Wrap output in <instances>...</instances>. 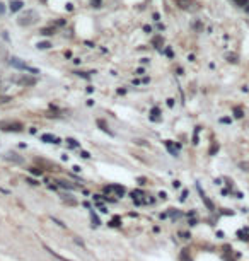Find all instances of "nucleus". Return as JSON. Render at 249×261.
Masks as SVG:
<instances>
[{"mask_svg": "<svg viewBox=\"0 0 249 261\" xmlns=\"http://www.w3.org/2000/svg\"><path fill=\"white\" fill-rule=\"evenodd\" d=\"M92 5L94 7H101V0H92Z\"/></svg>", "mask_w": 249, "mask_h": 261, "instance_id": "nucleus-20", "label": "nucleus"}, {"mask_svg": "<svg viewBox=\"0 0 249 261\" xmlns=\"http://www.w3.org/2000/svg\"><path fill=\"white\" fill-rule=\"evenodd\" d=\"M142 74H143V69H142V67H140V69H137V75H142Z\"/></svg>", "mask_w": 249, "mask_h": 261, "instance_id": "nucleus-22", "label": "nucleus"}, {"mask_svg": "<svg viewBox=\"0 0 249 261\" xmlns=\"http://www.w3.org/2000/svg\"><path fill=\"white\" fill-rule=\"evenodd\" d=\"M31 172H33V174H36V176H41V174H43L41 169H36V167H31Z\"/></svg>", "mask_w": 249, "mask_h": 261, "instance_id": "nucleus-16", "label": "nucleus"}, {"mask_svg": "<svg viewBox=\"0 0 249 261\" xmlns=\"http://www.w3.org/2000/svg\"><path fill=\"white\" fill-rule=\"evenodd\" d=\"M19 84H22V85H34L36 79L34 77H22V79H19Z\"/></svg>", "mask_w": 249, "mask_h": 261, "instance_id": "nucleus-8", "label": "nucleus"}, {"mask_svg": "<svg viewBox=\"0 0 249 261\" xmlns=\"http://www.w3.org/2000/svg\"><path fill=\"white\" fill-rule=\"evenodd\" d=\"M41 140L43 142H46V144H60V140H58L56 137H53V135H50V133L41 135Z\"/></svg>", "mask_w": 249, "mask_h": 261, "instance_id": "nucleus-5", "label": "nucleus"}, {"mask_svg": "<svg viewBox=\"0 0 249 261\" xmlns=\"http://www.w3.org/2000/svg\"><path fill=\"white\" fill-rule=\"evenodd\" d=\"M53 33H55V29H51V28L41 29V34H44V36H50V34H53Z\"/></svg>", "mask_w": 249, "mask_h": 261, "instance_id": "nucleus-12", "label": "nucleus"}, {"mask_svg": "<svg viewBox=\"0 0 249 261\" xmlns=\"http://www.w3.org/2000/svg\"><path fill=\"white\" fill-rule=\"evenodd\" d=\"M5 12V9H4V4H0V14H4Z\"/></svg>", "mask_w": 249, "mask_h": 261, "instance_id": "nucleus-23", "label": "nucleus"}, {"mask_svg": "<svg viewBox=\"0 0 249 261\" xmlns=\"http://www.w3.org/2000/svg\"><path fill=\"white\" fill-rule=\"evenodd\" d=\"M24 7V4H22L21 0H12L10 2V12H17V10H21Z\"/></svg>", "mask_w": 249, "mask_h": 261, "instance_id": "nucleus-7", "label": "nucleus"}, {"mask_svg": "<svg viewBox=\"0 0 249 261\" xmlns=\"http://www.w3.org/2000/svg\"><path fill=\"white\" fill-rule=\"evenodd\" d=\"M154 44H157V48L160 50V46H162V39H160V38H154Z\"/></svg>", "mask_w": 249, "mask_h": 261, "instance_id": "nucleus-15", "label": "nucleus"}, {"mask_svg": "<svg viewBox=\"0 0 249 261\" xmlns=\"http://www.w3.org/2000/svg\"><path fill=\"white\" fill-rule=\"evenodd\" d=\"M235 118H242V109H234Z\"/></svg>", "mask_w": 249, "mask_h": 261, "instance_id": "nucleus-18", "label": "nucleus"}, {"mask_svg": "<svg viewBox=\"0 0 249 261\" xmlns=\"http://www.w3.org/2000/svg\"><path fill=\"white\" fill-rule=\"evenodd\" d=\"M106 191H114L118 196H123V195H124V188H123V186H119V184H111V186H108V188H106Z\"/></svg>", "mask_w": 249, "mask_h": 261, "instance_id": "nucleus-4", "label": "nucleus"}, {"mask_svg": "<svg viewBox=\"0 0 249 261\" xmlns=\"http://www.w3.org/2000/svg\"><path fill=\"white\" fill-rule=\"evenodd\" d=\"M80 155H82L84 159H89V157H90V155H89V152H85V150H82V152H80Z\"/></svg>", "mask_w": 249, "mask_h": 261, "instance_id": "nucleus-19", "label": "nucleus"}, {"mask_svg": "<svg viewBox=\"0 0 249 261\" xmlns=\"http://www.w3.org/2000/svg\"><path fill=\"white\" fill-rule=\"evenodd\" d=\"M67 144H68L70 147H80V144H79L77 140H74V138H67Z\"/></svg>", "mask_w": 249, "mask_h": 261, "instance_id": "nucleus-13", "label": "nucleus"}, {"mask_svg": "<svg viewBox=\"0 0 249 261\" xmlns=\"http://www.w3.org/2000/svg\"><path fill=\"white\" fill-rule=\"evenodd\" d=\"M239 165L242 167V171H248L249 172V162H241Z\"/></svg>", "mask_w": 249, "mask_h": 261, "instance_id": "nucleus-17", "label": "nucleus"}, {"mask_svg": "<svg viewBox=\"0 0 249 261\" xmlns=\"http://www.w3.org/2000/svg\"><path fill=\"white\" fill-rule=\"evenodd\" d=\"M237 5H241V7H246L248 5V0H234Z\"/></svg>", "mask_w": 249, "mask_h": 261, "instance_id": "nucleus-14", "label": "nucleus"}, {"mask_svg": "<svg viewBox=\"0 0 249 261\" xmlns=\"http://www.w3.org/2000/svg\"><path fill=\"white\" fill-rule=\"evenodd\" d=\"M9 63H10L14 69H17V70H26V72H31V74H39V70L38 69H33V67L26 65V63L22 62L21 58H17V56H12V58L9 60Z\"/></svg>", "mask_w": 249, "mask_h": 261, "instance_id": "nucleus-1", "label": "nucleus"}, {"mask_svg": "<svg viewBox=\"0 0 249 261\" xmlns=\"http://www.w3.org/2000/svg\"><path fill=\"white\" fill-rule=\"evenodd\" d=\"M143 31H145V33H150V31H152V28H149V26H145V28H143Z\"/></svg>", "mask_w": 249, "mask_h": 261, "instance_id": "nucleus-24", "label": "nucleus"}, {"mask_svg": "<svg viewBox=\"0 0 249 261\" xmlns=\"http://www.w3.org/2000/svg\"><path fill=\"white\" fill-rule=\"evenodd\" d=\"M51 44L48 41H43V43H38V50H48Z\"/></svg>", "mask_w": 249, "mask_h": 261, "instance_id": "nucleus-11", "label": "nucleus"}, {"mask_svg": "<svg viewBox=\"0 0 249 261\" xmlns=\"http://www.w3.org/2000/svg\"><path fill=\"white\" fill-rule=\"evenodd\" d=\"M167 106H169V108H173V106H174V99H167Z\"/></svg>", "mask_w": 249, "mask_h": 261, "instance_id": "nucleus-21", "label": "nucleus"}, {"mask_svg": "<svg viewBox=\"0 0 249 261\" xmlns=\"http://www.w3.org/2000/svg\"><path fill=\"white\" fill-rule=\"evenodd\" d=\"M166 147H167V149H169V152H171L173 155H178V150H176V149H174L173 145H171V142H169V140H167V142H166Z\"/></svg>", "mask_w": 249, "mask_h": 261, "instance_id": "nucleus-10", "label": "nucleus"}, {"mask_svg": "<svg viewBox=\"0 0 249 261\" xmlns=\"http://www.w3.org/2000/svg\"><path fill=\"white\" fill-rule=\"evenodd\" d=\"M176 4H178V7L184 9V10H189L191 5H193V0H176Z\"/></svg>", "mask_w": 249, "mask_h": 261, "instance_id": "nucleus-6", "label": "nucleus"}, {"mask_svg": "<svg viewBox=\"0 0 249 261\" xmlns=\"http://www.w3.org/2000/svg\"><path fill=\"white\" fill-rule=\"evenodd\" d=\"M31 17H36V14L33 12V10H29L28 14L22 15L21 21H19V24H21V26H29V24H33V22H34L36 19H31Z\"/></svg>", "mask_w": 249, "mask_h": 261, "instance_id": "nucleus-3", "label": "nucleus"}, {"mask_svg": "<svg viewBox=\"0 0 249 261\" xmlns=\"http://www.w3.org/2000/svg\"><path fill=\"white\" fill-rule=\"evenodd\" d=\"M97 125L101 126V130H103V131H106V133H109V135H113V133H111V131L108 130V126L104 125V121H103V120H97Z\"/></svg>", "mask_w": 249, "mask_h": 261, "instance_id": "nucleus-9", "label": "nucleus"}, {"mask_svg": "<svg viewBox=\"0 0 249 261\" xmlns=\"http://www.w3.org/2000/svg\"><path fill=\"white\" fill-rule=\"evenodd\" d=\"M22 123H19V121H9V120H5V121H0V130L4 131H22Z\"/></svg>", "mask_w": 249, "mask_h": 261, "instance_id": "nucleus-2", "label": "nucleus"}]
</instances>
